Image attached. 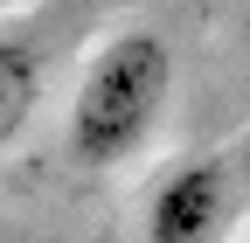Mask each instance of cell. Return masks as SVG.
Returning <instances> with one entry per match:
<instances>
[{"mask_svg": "<svg viewBox=\"0 0 250 243\" xmlns=\"http://www.w3.org/2000/svg\"><path fill=\"white\" fill-rule=\"evenodd\" d=\"M167 104H174V42L146 21L111 28L83 56L70 118H62V146L83 174H111L160 139Z\"/></svg>", "mask_w": 250, "mask_h": 243, "instance_id": "cell-1", "label": "cell"}, {"mask_svg": "<svg viewBox=\"0 0 250 243\" xmlns=\"http://www.w3.org/2000/svg\"><path fill=\"white\" fill-rule=\"evenodd\" d=\"M35 111H42V56L35 42L0 35V153L35 125Z\"/></svg>", "mask_w": 250, "mask_h": 243, "instance_id": "cell-3", "label": "cell"}, {"mask_svg": "<svg viewBox=\"0 0 250 243\" xmlns=\"http://www.w3.org/2000/svg\"><path fill=\"white\" fill-rule=\"evenodd\" d=\"M243 208V167L223 146L181 153L174 167H160V181L146 188L139 208V243H223Z\"/></svg>", "mask_w": 250, "mask_h": 243, "instance_id": "cell-2", "label": "cell"}]
</instances>
